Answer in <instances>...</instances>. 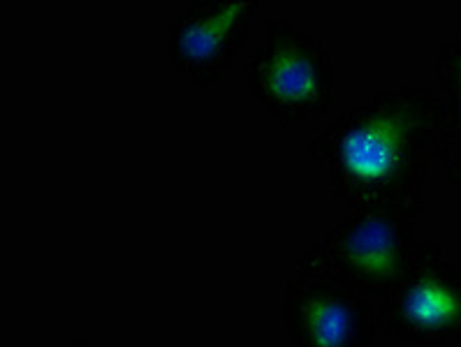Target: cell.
Masks as SVG:
<instances>
[{
	"label": "cell",
	"mask_w": 461,
	"mask_h": 347,
	"mask_svg": "<svg viewBox=\"0 0 461 347\" xmlns=\"http://www.w3.org/2000/svg\"><path fill=\"white\" fill-rule=\"evenodd\" d=\"M450 147L443 100L422 86L383 88L309 141L313 163L327 169L339 204L350 211L427 209V157Z\"/></svg>",
	"instance_id": "obj_1"
},
{
	"label": "cell",
	"mask_w": 461,
	"mask_h": 347,
	"mask_svg": "<svg viewBox=\"0 0 461 347\" xmlns=\"http://www.w3.org/2000/svg\"><path fill=\"white\" fill-rule=\"evenodd\" d=\"M420 213L399 207L350 211L297 262L302 278H331L371 298L399 288L412 257V227Z\"/></svg>",
	"instance_id": "obj_2"
},
{
	"label": "cell",
	"mask_w": 461,
	"mask_h": 347,
	"mask_svg": "<svg viewBox=\"0 0 461 347\" xmlns=\"http://www.w3.org/2000/svg\"><path fill=\"white\" fill-rule=\"evenodd\" d=\"M250 95L281 128L327 116L334 107L330 44L288 19H267L262 42L241 67Z\"/></svg>",
	"instance_id": "obj_3"
},
{
	"label": "cell",
	"mask_w": 461,
	"mask_h": 347,
	"mask_svg": "<svg viewBox=\"0 0 461 347\" xmlns=\"http://www.w3.org/2000/svg\"><path fill=\"white\" fill-rule=\"evenodd\" d=\"M380 325L418 345L461 341V269L445 260L438 241L412 248L403 280L380 301Z\"/></svg>",
	"instance_id": "obj_4"
},
{
	"label": "cell",
	"mask_w": 461,
	"mask_h": 347,
	"mask_svg": "<svg viewBox=\"0 0 461 347\" xmlns=\"http://www.w3.org/2000/svg\"><path fill=\"white\" fill-rule=\"evenodd\" d=\"M260 0H193L167 23V58L202 88L221 82L249 42Z\"/></svg>",
	"instance_id": "obj_5"
},
{
	"label": "cell",
	"mask_w": 461,
	"mask_h": 347,
	"mask_svg": "<svg viewBox=\"0 0 461 347\" xmlns=\"http://www.w3.org/2000/svg\"><path fill=\"white\" fill-rule=\"evenodd\" d=\"M283 315L293 347H374L380 325L375 298L331 278L294 276Z\"/></svg>",
	"instance_id": "obj_6"
},
{
	"label": "cell",
	"mask_w": 461,
	"mask_h": 347,
	"mask_svg": "<svg viewBox=\"0 0 461 347\" xmlns=\"http://www.w3.org/2000/svg\"><path fill=\"white\" fill-rule=\"evenodd\" d=\"M436 86L443 100L447 137H461V35H452L438 47L434 63Z\"/></svg>",
	"instance_id": "obj_7"
},
{
	"label": "cell",
	"mask_w": 461,
	"mask_h": 347,
	"mask_svg": "<svg viewBox=\"0 0 461 347\" xmlns=\"http://www.w3.org/2000/svg\"><path fill=\"white\" fill-rule=\"evenodd\" d=\"M459 347H461V345H459Z\"/></svg>",
	"instance_id": "obj_8"
}]
</instances>
